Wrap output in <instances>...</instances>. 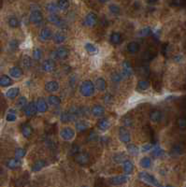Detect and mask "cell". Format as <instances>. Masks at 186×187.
I'll return each instance as SVG.
<instances>
[{"instance_id":"60d3db41","label":"cell","mask_w":186,"mask_h":187,"mask_svg":"<svg viewBox=\"0 0 186 187\" xmlns=\"http://www.w3.org/2000/svg\"><path fill=\"white\" fill-rule=\"evenodd\" d=\"M57 5H58L60 10H66L69 8V1L68 0H59Z\"/></svg>"},{"instance_id":"6125c7cd","label":"cell","mask_w":186,"mask_h":187,"mask_svg":"<svg viewBox=\"0 0 186 187\" xmlns=\"http://www.w3.org/2000/svg\"><path fill=\"white\" fill-rule=\"evenodd\" d=\"M2 173V168H1V167H0V174Z\"/></svg>"},{"instance_id":"7c38bea8","label":"cell","mask_w":186,"mask_h":187,"mask_svg":"<svg viewBox=\"0 0 186 187\" xmlns=\"http://www.w3.org/2000/svg\"><path fill=\"white\" fill-rule=\"evenodd\" d=\"M38 111V109H37V104L35 102H31V103L28 104L26 109H24V112H26V115L27 117H32L34 116Z\"/></svg>"},{"instance_id":"ac0fdd59","label":"cell","mask_w":186,"mask_h":187,"mask_svg":"<svg viewBox=\"0 0 186 187\" xmlns=\"http://www.w3.org/2000/svg\"><path fill=\"white\" fill-rule=\"evenodd\" d=\"M52 31L50 28L48 27H45L43 28L41 31H40V34H39V38H40V40L42 41H48L52 38Z\"/></svg>"},{"instance_id":"9a60e30c","label":"cell","mask_w":186,"mask_h":187,"mask_svg":"<svg viewBox=\"0 0 186 187\" xmlns=\"http://www.w3.org/2000/svg\"><path fill=\"white\" fill-rule=\"evenodd\" d=\"M36 104H37L38 111L40 112V113H44V112L48 111V109H49L48 103L43 99V98H38Z\"/></svg>"},{"instance_id":"8fae6325","label":"cell","mask_w":186,"mask_h":187,"mask_svg":"<svg viewBox=\"0 0 186 187\" xmlns=\"http://www.w3.org/2000/svg\"><path fill=\"white\" fill-rule=\"evenodd\" d=\"M128 181H129V177H128V176H126V175L115 176V177L109 179L110 183H112V184H116V185L123 184V183L127 182Z\"/></svg>"},{"instance_id":"1f68e13d","label":"cell","mask_w":186,"mask_h":187,"mask_svg":"<svg viewBox=\"0 0 186 187\" xmlns=\"http://www.w3.org/2000/svg\"><path fill=\"white\" fill-rule=\"evenodd\" d=\"M48 103L52 106V107H58L61 104V100L58 97L56 96H50L48 97Z\"/></svg>"},{"instance_id":"2e32d148","label":"cell","mask_w":186,"mask_h":187,"mask_svg":"<svg viewBox=\"0 0 186 187\" xmlns=\"http://www.w3.org/2000/svg\"><path fill=\"white\" fill-rule=\"evenodd\" d=\"M59 89V83L55 82V80H51V82H48L45 84V90L48 92V93H54L57 92Z\"/></svg>"},{"instance_id":"8d00e7d4","label":"cell","mask_w":186,"mask_h":187,"mask_svg":"<svg viewBox=\"0 0 186 187\" xmlns=\"http://www.w3.org/2000/svg\"><path fill=\"white\" fill-rule=\"evenodd\" d=\"M139 165L143 168H149L152 165V161L149 157H143L141 158V160L139 161Z\"/></svg>"},{"instance_id":"f1b7e54d","label":"cell","mask_w":186,"mask_h":187,"mask_svg":"<svg viewBox=\"0 0 186 187\" xmlns=\"http://www.w3.org/2000/svg\"><path fill=\"white\" fill-rule=\"evenodd\" d=\"M65 40H66V35L63 32H57L53 36V41L56 44H62Z\"/></svg>"},{"instance_id":"ee69618b","label":"cell","mask_w":186,"mask_h":187,"mask_svg":"<svg viewBox=\"0 0 186 187\" xmlns=\"http://www.w3.org/2000/svg\"><path fill=\"white\" fill-rule=\"evenodd\" d=\"M33 57L35 60L37 61H39L42 58V51L39 48H36L33 51Z\"/></svg>"},{"instance_id":"7402d4cb","label":"cell","mask_w":186,"mask_h":187,"mask_svg":"<svg viewBox=\"0 0 186 187\" xmlns=\"http://www.w3.org/2000/svg\"><path fill=\"white\" fill-rule=\"evenodd\" d=\"M9 75L14 79H20L23 76V70L18 66H13L9 69Z\"/></svg>"},{"instance_id":"9c48e42d","label":"cell","mask_w":186,"mask_h":187,"mask_svg":"<svg viewBox=\"0 0 186 187\" xmlns=\"http://www.w3.org/2000/svg\"><path fill=\"white\" fill-rule=\"evenodd\" d=\"M75 127L78 132H84L90 127V123L85 120H79L76 123H75Z\"/></svg>"},{"instance_id":"91938a15","label":"cell","mask_w":186,"mask_h":187,"mask_svg":"<svg viewBox=\"0 0 186 187\" xmlns=\"http://www.w3.org/2000/svg\"><path fill=\"white\" fill-rule=\"evenodd\" d=\"M149 3H151V4H153V3H156L158 0H147Z\"/></svg>"},{"instance_id":"f5cc1de1","label":"cell","mask_w":186,"mask_h":187,"mask_svg":"<svg viewBox=\"0 0 186 187\" xmlns=\"http://www.w3.org/2000/svg\"><path fill=\"white\" fill-rule=\"evenodd\" d=\"M152 145L151 143H147L145 145H143L141 147V151L142 153H148V151H152Z\"/></svg>"},{"instance_id":"7dc6e473","label":"cell","mask_w":186,"mask_h":187,"mask_svg":"<svg viewBox=\"0 0 186 187\" xmlns=\"http://www.w3.org/2000/svg\"><path fill=\"white\" fill-rule=\"evenodd\" d=\"M109 11L111 12L112 14H119L120 11H121L120 7L118 6V5H116V4H111V5H109Z\"/></svg>"},{"instance_id":"d6986e66","label":"cell","mask_w":186,"mask_h":187,"mask_svg":"<svg viewBox=\"0 0 186 187\" xmlns=\"http://www.w3.org/2000/svg\"><path fill=\"white\" fill-rule=\"evenodd\" d=\"M7 167L10 169H16L18 168L21 167V165H22V162L19 159V158H11V159H9L7 161Z\"/></svg>"},{"instance_id":"bcb514c9","label":"cell","mask_w":186,"mask_h":187,"mask_svg":"<svg viewBox=\"0 0 186 187\" xmlns=\"http://www.w3.org/2000/svg\"><path fill=\"white\" fill-rule=\"evenodd\" d=\"M26 151L24 149H23V148H17L15 150V157L19 158V159L23 158L24 155H26Z\"/></svg>"},{"instance_id":"c3c4849f","label":"cell","mask_w":186,"mask_h":187,"mask_svg":"<svg viewBox=\"0 0 186 187\" xmlns=\"http://www.w3.org/2000/svg\"><path fill=\"white\" fill-rule=\"evenodd\" d=\"M178 125L181 129H186V117H181L178 119Z\"/></svg>"},{"instance_id":"83f0119b","label":"cell","mask_w":186,"mask_h":187,"mask_svg":"<svg viewBox=\"0 0 186 187\" xmlns=\"http://www.w3.org/2000/svg\"><path fill=\"white\" fill-rule=\"evenodd\" d=\"M12 84V80L11 79L7 76V75H3L0 77V86L2 87H8V86H10Z\"/></svg>"},{"instance_id":"5b68a950","label":"cell","mask_w":186,"mask_h":187,"mask_svg":"<svg viewBox=\"0 0 186 187\" xmlns=\"http://www.w3.org/2000/svg\"><path fill=\"white\" fill-rule=\"evenodd\" d=\"M119 139L122 142L124 143H129L131 140L130 132L126 127H120L119 129Z\"/></svg>"},{"instance_id":"9f6ffc18","label":"cell","mask_w":186,"mask_h":187,"mask_svg":"<svg viewBox=\"0 0 186 187\" xmlns=\"http://www.w3.org/2000/svg\"><path fill=\"white\" fill-rule=\"evenodd\" d=\"M124 125H126V126H130V125H132V121H131V119H130V118H128V117H126V118H124Z\"/></svg>"},{"instance_id":"11a10c76","label":"cell","mask_w":186,"mask_h":187,"mask_svg":"<svg viewBox=\"0 0 186 187\" xmlns=\"http://www.w3.org/2000/svg\"><path fill=\"white\" fill-rule=\"evenodd\" d=\"M185 3V0H172V5L176 7H181Z\"/></svg>"},{"instance_id":"5bb4252c","label":"cell","mask_w":186,"mask_h":187,"mask_svg":"<svg viewBox=\"0 0 186 187\" xmlns=\"http://www.w3.org/2000/svg\"><path fill=\"white\" fill-rule=\"evenodd\" d=\"M122 74L124 75V77H130L133 74V68L129 61H124L123 63V71Z\"/></svg>"},{"instance_id":"ba28073f","label":"cell","mask_w":186,"mask_h":187,"mask_svg":"<svg viewBox=\"0 0 186 187\" xmlns=\"http://www.w3.org/2000/svg\"><path fill=\"white\" fill-rule=\"evenodd\" d=\"M53 54H54V56L56 58L61 59V60H65L68 57L69 52L65 47H59Z\"/></svg>"},{"instance_id":"e0dca14e","label":"cell","mask_w":186,"mask_h":187,"mask_svg":"<svg viewBox=\"0 0 186 187\" xmlns=\"http://www.w3.org/2000/svg\"><path fill=\"white\" fill-rule=\"evenodd\" d=\"M97 127L100 131H103L105 132L107 130H109V127H110V122L109 119L107 118H103L101 119L100 121L97 123Z\"/></svg>"},{"instance_id":"db71d44e","label":"cell","mask_w":186,"mask_h":187,"mask_svg":"<svg viewBox=\"0 0 186 187\" xmlns=\"http://www.w3.org/2000/svg\"><path fill=\"white\" fill-rule=\"evenodd\" d=\"M104 100L107 104H110V103H112L113 102V97L111 96L110 94H107L105 97H104Z\"/></svg>"},{"instance_id":"f907efd6","label":"cell","mask_w":186,"mask_h":187,"mask_svg":"<svg viewBox=\"0 0 186 187\" xmlns=\"http://www.w3.org/2000/svg\"><path fill=\"white\" fill-rule=\"evenodd\" d=\"M182 146L181 145H175L173 148H172V150H171V153H172L173 154H181L182 153Z\"/></svg>"},{"instance_id":"4fadbf2b","label":"cell","mask_w":186,"mask_h":187,"mask_svg":"<svg viewBox=\"0 0 186 187\" xmlns=\"http://www.w3.org/2000/svg\"><path fill=\"white\" fill-rule=\"evenodd\" d=\"M91 112H92L93 116H95L96 118H100V117H102V116H104L105 109L104 107H102V106H100V105H95L94 107L92 108Z\"/></svg>"},{"instance_id":"f546056e","label":"cell","mask_w":186,"mask_h":187,"mask_svg":"<svg viewBox=\"0 0 186 187\" xmlns=\"http://www.w3.org/2000/svg\"><path fill=\"white\" fill-rule=\"evenodd\" d=\"M19 92H20V89L18 87L10 88V89H9L8 92L6 93V96L7 97L10 98V99H13V98H15L18 95H19Z\"/></svg>"},{"instance_id":"484cf974","label":"cell","mask_w":186,"mask_h":187,"mask_svg":"<svg viewBox=\"0 0 186 187\" xmlns=\"http://www.w3.org/2000/svg\"><path fill=\"white\" fill-rule=\"evenodd\" d=\"M46 166V162L44 160H38L36 161L35 163L32 166V171L34 172H38V171H40L42 168Z\"/></svg>"},{"instance_id":"277c9868","label":"cell","mask_w":186,"mask_h":187,"mask_svg":"<svg viewBox=\"0 0 186 187\" xmlns=\"http://www.w3.org/2000/svg\"><path fill=\"white\" fill-rule=\"evenodd\" d=\"M60 137L65 141H70L75 137V131L71 127H64L60 132Z\"/></svg>"},{"instance_id":"4316f807","label":"cell","mask_w":186,"mask_h":187,"mask_svg":"<svg viewBox=\"0 0 186 187\" xmlns=\"http://www.w3.org/2000/svg\"><path fill=\"white\" fill-rule=\"evenodd\" d=\"M134 170V165L130 160H124V171L126 174H131Z\"/></svg>"},{"instance_id":"f35d334b","label":"cell","mask_w":186,"mask_h":187,"mask_svg":"<svg viewBox=\"0 0 186 187\" xmlns=\"http://www.w3.org/2000/svg\"><path fill=\"white\" fill-rule=\"evenodd\" d=\"M46 9H47V10L49 12H51L52 14H55L57 11H58V5H56L55 3H49V4L47 5V7H46Z\"/></svg>"},{"instance_id":"b9f144b4","label":"cell","mask_w":186,"mask_h":187,"mask_svg":"<svg viewBox=\"0 0 186 187\" xmlns=\"http://www.w3.org/2000/svg\"><path fill=\"white\" fill-rule=\"evenodd\" d=\"M123 78H124V75L122 73H119V72H114L111 76H110V79H111V80L113 82H115V83H118V82H120L122 80H123Z\"/></svg>"},{"instance_id":"681fc988","label":"cell","mask_w":186,"mask_h":187,"mask_svg":"<svg viewBox=\"0 0 186 187\" xmlns=\"http://www.w3.org/2000/svg\"><path fill=\"white\" fill-rule=\"evenodd\" d=\"M124 158H126V155H124V153H118L116 154L115 156L113 157V159L114 161L116 162V163H122V162H124Z\"/></svg>"},{"instance_id":"6f0895ef","label":"cell","mask_w":186,"mask_h":187,"mask_svg":"<svg viewBox=\"0 0 186 187\" xmlns=\"http://www.w3.org/2000/svg\"><path fill=\"white\" fill-rule=\"evenodd\" d=\"M79 151V146L78 145H73L72 146V149H71V154H75V153H77Z\"/></svg>"},{"instance_id":"7a4b0ae2","label":"cell","mask_w":186,"mask_h":187,"mask_svg":"<svg viewBox=\"0 0 186 187\" xmlns=\"http://www.w3.org/2000/svg\"><path fill=\"white\" fill-rule=\"evenodd\" d=\"M29 20L32 23L36 24V25H40L43 22V15L38 9H32Z\"/></svg>"},{"instance_id":"d590c367","label":"cell","mask_w":186,"mask_h":187,"mask_svg":"<svg viewBox=\"0 0 186 187\" xmlns=\"http://www.w3.org/2000/svg\"><path fill=\"white\" fill-rule=\"evenodd\" d=\"M121 40H122V37H121L120 33L113 32L110 35V41H111V43L113 44H119L121 42Z\"/></svg>"},{"instance_id":"f6af8a7d","label":"cell","mask_w":186,"mask_h":187,"mask_svg":"<svg viewBox=\"0 0 186 187\" xmlns=\"http://www.w3.org/2000/svg\"><path fill=\"white\" fill-rule=\"evenodd\" d=\"M138 89H140L142 91L147 90L150 87V83L147 82V80H139L138 83Z\"/></svg>"},{"instance_id":"cb8c5ba5","label":"cell","mask_w":186,"mask_h":187,"mask_svg":"<svg viewBox=\"0 0 186 187\" xmlns=\"http://www.w3.org/2000/svg\"><path fill=\"white\" fill-rule=\"evenodd\" d=\"M139 48H140V46H139V44L136 41H132L130 43H128L127 45V51L129 52L131 54H137L139 51Z\"/></svg>"},{"instance_id":"74e56055","label":"cell","mask_w":186,"mask_h":187,"mask_svg":"<svg viewBox=\"0 0 186 187\" xmlns=\"http://www.w3.org/2000/svg\"><path fill=\"white\" fill-rule=\"evenodd\" d=\"M16 106L18 109H20V110H24V109H26V107L27 106V99L24 97H20L17 101Z\"/></svg>"},{"instance_id":"603a6c76","label":"cell","mask_w":186,"mask_h":187,"mask_svg":"<svg viewBox=\"0 0 186 187\" xmlns=\"http://www.w3.org/2000/svg\"><path fill=\"white\" fill-rule=\"evenodd\" d=\"M150 119H151V121L153 123L160 122L161 119H162V112L158 110L152 111L151 113H150Z\"/></svg>"},{"instance_id":"44dd1931","label":"cell","mask_w":186,"mask_h":187,"mask_svg":"<svg viewBox=\"0 0 186 187\" xmlns=\"http://www.w3.org/2000/svg\"><path fill=\"white\" fill-rule=\"evenodd\" d=\"M49 21L51 23H52L53 24H55V25L58 26V27H64V26H65L63 21L61 20L58 16H56L55 14H51V15L49 16Z\"/></svg>"},{"instance_id":"8992f818","label":"cell","mask_w":186,"mask_h":187,"mask_svg":"<svg viewBox=\"0 0 186 187\" xmlns=\"http://www.w3.org/2000/svg\"><path fill=\"white\" fill-rule=\"evenodd\" d=\"M97 23V16L94 12H89L84 20V24L89 27H94Z\"/></svg>"},{"instance_id":"d6a6232c","label":"cell","mask_w":186,"mask_h":187,"mask_svg":"<svg viewBox=\"0 0 186 187\" xmlns=\"http://www.w3.org/2000/svg\"><path fill=\"white\" fill-rule=\"evenodd\" d=\"M84 48L89 54H96L98 52V49L92 43H86L84 46Z\"/></svg>"},{"instance_id":"ffe728a7","label":"cell","mask_w":186,"mask_h":187,"mask_svg":"<svg viewBox=\"0 0 186 187\" xmlns=\"http://www.w3.org/2000/svg\"><path fill=\"white\" fill-rule=\"evenodd\" d=\"M21 131H22L23 136L26 137V139H29L31 137L32 133H33V129H32V126L28 123H24L22 125V128H21Z\"/></svg>"},{"instance_id":"680465c9","label":"cell","mask_w":186,"mask_h":187,"mask_svg":"<svg viewBox=\"0 0 186 187\" xmlns=\"http://www.w3.org/2000/svg\"><path fill=\"white\" fill-rule=\"evenodd\" d=\"M175 60H176V62H181V60H182V56L179 55V56H177V57H175Z\"/></svg>"},{"instance_id":"3957f363","label":"cell","mask_w":186,"mask_h":187,"mask_svg":"<svg viewBox=\"0 0 186 187\" xmlns=\"http://www.w3.org/2000/svg\"><path fill=\"white\" fill-rule=\"evenodd\" d=\"M138 178L140 179L142 182H147L149 184H152V185H156V186L160 185L158 182H157V180L153 177L152 175L147 173V172H139Z\"/></svg>"},{"instance_id":"52a82bcc","label":"cell","mask_w":186,"mask_h":187,"mask_svg":"<svg viewBox=\"0 0 186 187\" xmlns=\"http://www.w3.org/2000/svg\"><path fill=\"white\" fill-rule=\"evenodd\" d=\"M89 160H90V156H89V154L87 153H81L75 156V161L81 166L88 164Z\"/></svg>"},{"instance_id":"7bdbcfd3","label":"cell","mask_w":186,"mask_h":187,"mask_svg":"<svg viewBox=\"0 0 186 187\" xmlns=\"http://www.w3.org/2000/svg\"><path fill=\"white\" fill-rule=\"evenodd\" d=\"M9 25L12 28H16L20 25V22L16 17H10L9 19Z\"/></svg>"},{"instance_id":"836d02e7","label":"cell","mask_w":186,"mask_h":187,"mask_svg":"<svg viewBox=\"0 0 186 187\" xmlns=\"http://www.w3.org/2000/svg\"><path fill=\"white\" fill-rule=\"evenodd\" d=\"M22 65L24 68H30L32 66V59L28 55H24L22 58Z\"/></svg>"},{"instance_id":"d4e9b609","label":"cell","mask_w":186,"mask_h":187,"mask_svg":"<svg viewBox=\"0 0 186 187\" xmlns=\"http://www.w3.org/2000/svg\"><path fill=\"white\" fill-rule=\"evenodd\" d=\"M95 88L100 92H103L107 88V82L103 78H98L95 82Z\"/></svg>"},{"instance_id":"30bf717a","label":"cell","mask_w":186,"mask_h":187,"mask_svg":"<svg viewBox=\"0 0 186 187\" xmlns=\"http://www.w3.org/2000/svg\"><path fill=\"white\" fill-rule=\"evenodd\" d=\"M55 68H56V64L52 59L46 60V61L43 62V64H42V69L45 72H52L55 69Z\"/></svg>"},{"instance_id":"6da1fadb","label":"cell","mask_w":186,"mask_h":187,"mask_svg":"<svg viewBox=\"0 0 186 187\" xmlns=\"http://www.w3.org/2000/svg\"><path fill=\"white\" fill-rule=\"evenodd\" d=\"M95 85L91 80H85V82H83L81 84L80 88H79L80 94L82 97H92L95 94Z\"/></svg>"},{"instance_id":"816d5d0a","label":"cell","mask_w":186,"mask_h":187,"mask_svg":"<svg viewBox=\"0 0 186 187\" xmlns=\"http://www.w3.org/2000/svg\"><path fill=\"white\" fill-rule=\"evenodd\" d=\"M151 33H152V29H151V28H150V27H146V28H143L140 32H139V35H140L141 37H147Z\"/></svg>"},{"instance_id":"e575fe53","label":"cell","mask_w":186,"mask_h":187,"mask_svg":"<svg viewBox=\"0 0 186 187\" xmlns=\"http://www.w3.org/2000/svg\"><path fill=\"white\" fill-rule=\"evenodd\" d=\"M164 153H165L164 150L159 146L152 148V156H154V157H161V156H163Z\"/></svg>"},{"instance_id":"ab89813d","label":"cell","mask_w":186,"mask_h":187,"mask_svg":"<svg viewBox=\"0 0 186 187\" xmlns=\"http://www.w3.org/2000/svg\"><path fill=\"white\" fill-rule=\"evenodd\" d=\"M17 119V116H16V112L15 111L13 110H9V113L7 114L6 116V120L9 123H12V122H15Z\"/></svg>"},{"instance_id":"4dcf8cb0","label":"cell","mask_w":186,"mask_h":187,"mask_svg":"<svg viewBox=\"0 0 186 187\" xmlns=\"http://www.w3.org/2000/svg\"><path fill=\"white\" fill-rule=\"evenodd\" d=\"M126 150L128 151V153H130L133 156H137L139 153V149L138 146H136L135 144H128L126 146Z\"/></svg>"},{"instance_id":"94428289","label":"cell","mask_w":186,"mask_h":187,"mask_svg":"<svg viewBox=\"0 0 186 187\" xmlns=\"http://www.w3.org/2000/svg\"><path fill=\"white\" fill-rule=\"evenodd\" d=\"M98 1L100 3H106V2H108V0H98Z\"/></svg>"}]
</instances>
